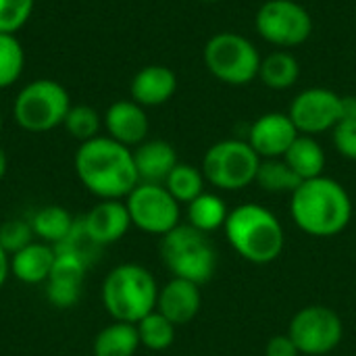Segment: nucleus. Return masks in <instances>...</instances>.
I'll list each match as a JSON object with an SVG mask.
<instances>
[{
  "mask_svg": "<svg viewBox=\"0 0 356 356\" xmlns=\"http://www.w3.org/2000/svg\"><path fill=\"white\" fill-rule=\"evenodd\" d=\"M73 167L81 186L100 200H123L140 184L134 150L108 136L79 144Z\"/></svg>",
  "mask_w": 356,
  "mask_h": 356,
  "instance_id": "obj_1",
  "label": "nucleus"
},
{
  "mask_svg": "<svg viewBox=\"0 0 356 356\" xmlns=\"http://www.w3.org/2000/svg\"><path fill=\"white\" fill-rule=\"evenodd\" d=\"M290 213L300 232L315 238H332L348 227L353 200L340 181L319 175L302 181L290 194Z\"/></svg>",
  "mask_w": 356,
  "mask_h": 356,
  "instance_id": "obj_2",
  "label": "nucleus"
},
{
  "mask_svg": "<svg viewBox=\"0 0 356 356\" xmlns=\"http://www.w3.org/2000/svg\"><path fill=\"white\" fill-rule=\"evenodd\" d=\"M223 229L229 246L252 265H269L284 252L286 236L280 219L257 202L229 211Z\"/></svg>",
  "mask_w": 356,
  "mask_h": 356,
  "instance_id": "obj_3",
  "label": "nucleus"
},
{
  "mask_svg": "<svg viewBox=\"0 0 356 356\" xmlns=\"http://www.w3.org/2000/svg\"><path fill=\"white\" fill-rule=\"evenodd\" d=\"M159 286L154 275L136 263L111 269L102 282V305L113 321L138 323L156 311Z\"/></svg>",
  "mask_w": 356,
  "mask_h": 356,
  "instance_id": "obj_4",
  "label": "nucleus"
},
{
  "mask_svg": "<svg viewBox=\"0 0 356 356\" xmlns=\"http://www.w3.org/2000/svg\"><path fill=\"white\" fill-rule=\"evenodd\" d=\"M202 234L188 223H179L161 240V259L169 273L179 280L204 286L217 269V250Z\"/></svg>",
  "mask_w": 356,
  "mask_h": 356,
  "instance_id": "obj_5",
  "label": "nucleus"
},
{
  "mask_svg": "<svg viewBox=\"0 0 356 356\" xmlns=\"http://www.w3.org/2000/svg\"><path fill=\"white\" fill-rule=\"evenodd\" d=\"M202 56L209 73L221 83L248 86L259 79L263 56L248 38L236 31L215 33L207 42Z\"/></svg>",
  "mask_w": 356,
  "mask_h": 356,
  "instance_id": "obj_6",
  "label": "nucleus"
},
{
  "mask_svg": "<svg viewBox=\"0 0 356 356\" xmlns=\"http://www.w3.org/2000/svg\"><path fill=\"white\" fill-rule=\"evenodd\" d=\"M71 98L65 86L54 79H33L19 90L13 102V115L21 129L44 134L65 123Z\"/></svg>",
  "mask_w": 356,
  "mask_h": 356,
  "instance_id": "obj_7",
  "label": "nucleus"
},
{
  "mask_svg": "<svg viewBox=\"0 0 356 356\" xmlns=\"http://www.w3.org/2000/svg\"><path fill=\"white\" fill-rule=\"evenodd\" d=\"M261 156L246 140L229 138L215 142L202 159V175L217 190L236 192L248 188L257 179Z\"/></svg>",
  "mask_w": 356,
  "mask_h": 356,
  "instance_id": "obj_8",
  "label": "nucleus"
},
{
  "mask_svg": "<svg viewBox=\"0 0 356 356\" xmlns=\"http://www.w3.org/2000/svg\"><path fill=\"white\" fill-rule=\"evenodd\" d=\"M254 27L267 44L290 50L311 38L313 17L296 0H267L257 10Z\"/></svg>",
  "mask_w": 356,
  "mask_h": 356,
  "instance_id": "obj_9",
  "label": "nucleus"
},
{
  "mask_svg": "<svg viewBox=\"0 0 356 356\" xmlns=\"http://www.w3.org/2000/svg\"><path fill=\"white\" fill-rule=\"evenodd\" d=\"M288 336L300 350V355L321 356L336 350L344 338L342 317L323 305H311L300 309L288 327Z\"/></svg>",
  "mask_w": 356,
  "mask_h": 356,
  "instance_id": "obj_10",
  "label": "nucleus"
},
{
  "mask_svg": "<svg viewBox=\"0 0 356 356\" xmlns=\"http://www.w3.org/2000/svg\"><path fill=\"white\" fill-rule=\"evenodd\" d=\"M131 225L152 234L165 236L179 225V202L169 194L163 184H138L125 198Z\"/></svg>",
  "mask_w": 356,
  "mask_h": 356,
  "instance_id": "obj_11",
  "label": "nucleus"
},
{
  "mask_svg": "<svg viewBox=\"0 0 356 356\" xmlns=\"http://www.w3.org/2000/svg\"><path fill=\"white\" fill-rule=\"evenodd\" d=\"M342 96L330 88H307L294 96L290 102V119L302 136H319L323 131H332L340 119Z\"/></svg>",
  "mask_w": 356,
  "mask_h": 356,
  "instance_id": "obj_12",
  "label": "nucleus"
},
{
  "mask_svg": "<svg viewBox=\"0 0 356 356\" xmlns=\"http://www.w3.org/2000/svg\"><path fill=\"white\" fill-rule=\"evenodd\" d=\"M56 259L46 280V298L56 309H71L81 298V288L86 280V269L90 259L69 244L54 246Z\"/></svg>",
  "mask_w": 356,
  "mask_h": 356,
  "instance_id": "obj_13",
  "label": "nucleus"
},
{
  "mask_svg": "<svg viewBox=\"0 0 356 356\" xmlns=\"http://www.w3.org/2000/svg\"><path fill=\"white\" fill-rule=\"evenodd\" d=\"M298 129L288 113H265L248 127L246 142L261 159H282L298 138Z\"/></svg>",
  "mask_w": 356,
  "mask_h": 356,
  "instance_id": "obj_14",
  "label": "nucleus"
},
{
  "mask_svg": "<svg viewBox=\"0 0 356 356\" xmlns=\"http://www.w3.org/2000/svg\"><path fill=\"white\" fill-rule=\"evenodd\" d=\"M79 221L83 234L98 248L119 242L131 227V217L125 200H100Z\"/></svg>",
  "mask_w": 356,
  "mask_h": 356,
  "instance_id": "obj_15",
  "label": "nucleus"
},
{
  "mask_svg": "<svg viewBox=\"0 0 356 356\" xmlns=\"http://www.w3.org/2000/svg\"><path fill=\"white\" fill-rule=\"evenodd\" d=\"M102 123L106 127V136L127 148H136L144 140H148L150 121L146 108L134 102L131 98L113 102L106 108Z\"/></svg>",
  "mask_w": 356,
  "mask_h": 356,
  "instance_id": "obj_16",
  "label": "nucleus"
},
{
  "mask_svg": "<svg viewBox=\"0 0 356 356\" xmlns=\"http://www.w3.org/2000/svg\"><path fill=\"white\" fill-rule=\"evenodd\" d=\"M200 305H202L200 286L194 282L173 277L163 288H159L156 311L165 315L175 327L190 323L198 315Z\"/></svg>",
  "mask_w": 356,
  "mask_h": 356,
  "instance_id": "obj_17",
  "label": "nucleus"
},
{
  "mask_svg": "<svg viewBox=\"0 0 356 356\" xmlns=\"http://www.w3.org/2000/svg\"><path fill=\"white\" fill-rule=\"evenodd\" d=\"M175 92H177V75L173 69H169L165 65L142 67L129 83L131 100L144 108L161 106V104L169 102Z\"/></svg>",
  "mask_w": 356,
  "mask_h": 356,
  "instance_id": "obj_18",
  "label": "nucleus"
},
{
  "mask_svg": "<svg viewBox=\"0 0 356 356\" xmlns=\"http://www.w3.org/2000/svg\"><path fill=\"white\" fill-rule=\"evenodd\" d=\"M134 163L142 184H165L179 161L173 144L167 140H144L134 148Z\"/></svg>",
  "mask_w": 356,
  "mask_h": 356,
  "instance_id": "obj_19",
  "label": "nucleus"
},
{
  "mask_svg": "<svg viewBox=\"0 0 356 356\" xmlns=\"http://www.w3.org/2000/svg\"><path fill=\"white\" fill-rule=\"evenodd\" d=\"M54 246L33 240L31 244H27L10 257V275H15L21 284L27 286L46 284L54 267Z\"/></svg>",
  "mask_w": 356,
  "mask_h": 356,
  "instance_id": "obj_20",
  "label": "nucleus"
},
{
  "mask_svg": "<svg viewBox=\"0 0 356 356\" xmlns=\"http://www.w3.org/2000/svg\"><path fill=\"white\" fill-rule=\"evenodd\" d=\"M29 223H31L33 236L40 242L58 246L73 234L77 219H73V215L67 209H63L58 204H50V207H42L40 211H35L31 215Z\"/></svg>",
  "mask_w": 356,
  "mask_h": 356,
  "instance_id": "obj_21",
  "label": "nucleus"
},
{
  "mask_svg": "<svg viewBox=\"0 0 356 356\" xmlns=\"http://www.w3.org/2000/svg\"><path fill=\"white\" fill-rule=\"evenodd\" d=\"M282 159L302 181L323 175L325 169V150L313 136L300 134Z\"/></svg>",
  "mask_w": 356,
  "mask_h": 356,
  "instance_id": "obj_22",
  "label": "nucleus"
},
{
  "mask_svg": "<svg viewBox=\"0 0 356 356\" xmlns=\"http://www.w3.org/2000/svg\"><path fill=\"white\" fill-rule=\"evenodd\" d=\"M300 77L298 58L290 50H273L261 58L259 79L269 90H290Z\"/></svg>",
  "mask_w": 356,
  "mask_h": 356,
  "instance_id": "obj_23",
  "label": "nucleus"
},
{
  "mask_svg": "<svg viewBox=\"0 0 356 356\" xmlns=\"http://www.w3.org/2000/svg\"><path fill=\"white\" fill-rule=\"evenodd\" d=\"M140 348L138 327L134 323L115 321L100 330L94 338V356H134Z\"/></svg>",
  "mask_w": 356,
  "mask_h": 356,
  "instance_id": "obj_24",
  "label": "nucleus"
},
{
  "mask_svg": "<svg viewBox=\"0 0 356 356\" xmlns=\"http://www.w3.org/2000/svg\"><path fill=\"white\" fill-rule=\"evenodd\" d=\"M227 215L229 211L225 200L213 192H202L196 200L188 204V225L202 234L221 229L227 221Z\"/></svg>",
  "mask_w": 356,
  "mask_h": 356,
  "instance_id": "obj_25",
  "label": "nucleus"
},
{
  "mask_svg": "<svg viewBox=\"0 0 356 356\" xmlns=\"http://www.w3.org/2000/svg\"><path fill=\"white\" fill-rule=\"evenodd\" d=\"M254 184L271 194H292L302 184V179L284 159H261Z\"/></svg>",
  "mask_w": 356,
  "mask_h": 356,
  "instance_id": "obj_26",
  "label": "nucleus"
},
{
  "mask_svg": "<svg viewBox=\"0 0 356 356\" xmlns=\"http://www.w3.org/2000/svg\"><path fill=\"white\" fill-rule=\"evenodd\" d=\"M204 184L207 179L202 175V169L186 163H177L163 186L179 204H190L204 192Z\"/></svg>",
  "mask_w": 356,
  "mask_h": 356,
  "instance_id": "obj_27",
  "label": "nucleus"
},
{
  "mask_svg": "<svg viewBox=\"0 0 356 356\" xmlns=\"http://www.w3.org/2000/svg\"><path fill=\"white\" fill-rule=\"evenodd\" d=\"M136 327L140 336V346L154 350V353L167 350L175 340V325L159 311H152L150 315H146L142 321L136 323Z\"/></svg>",
  "mask_w": 356,
  "mask_h": 356,
  "instance_id": "obj_28",
  "label": "nucleus"
},
{
  "mask_svg": "<svg viewBox=\"0 0 356 356\" xmlns=\"http://www.w3.org/2000/svg\"><path fill=\"white\" fill-rule=\"evenodd\" d=\"M25 50L15 33H0V90L10 88L23 73Z\"/></svg>",
  "mask_w": 356,
  "mask_h": 356,
  "instance_id": "obj_29",
  "label": "nucleus"
},
{
  "mask_svg": "<svg viewBox=\"0 0 356 356\" xmlns=\"http://www.w3.org/2000/svg\"><path fill=\"white\" fill-rule=\"evenodd\" d=\"M63 125L71 138H75V140H79V144H83V142L100 136L98 131H100L102 119H100L98 111L90 104H75V106L71 104Z\"/></svg>",
  "mask_w": 356,
  "mask_h": 356,
  "instance_id": "obj_30",
  "label": "nucleus"
},
{
  "mask_svg": "<svg viewBox=\"0 0 356 356\" xmlns=\"http://www.w3.org/2000/svg\"><path fill=\"white\" fill-rule=\"evenodd\" d=\"M35 0H0V33L19 31L31 17Z\"/></svg>",
  "mask_w": 356,
  "mask_h": 356,
  "instance_id": "obj_31",
  "label": "nucleus"
},
{
  "mask_svg": "<svg viewBox=\"0 0 356 356\" xmlns=\"http://www.w3.org/2000/svg\"><path fill=\"white\" fill-rule=\"evenodd\" d=\"M33 232L31 223L25 219H8L0 225V246L13 257L21 248L33 242Z\"/></svg>",
  "mask_w": 356,
  "mask_h": 356,
  "instance_id": "obj_32",
  "label": "nucleus"
},
{
  "mask_svg": "<svg viewBox=\"0 0 356 356\" xmlns=\"http://www.w3.org/2000/svg\"><path fill=\"white\" fill-rule=\"evenodd\" d=\"M332 140L344 159L356 161V119H342L332 129Z\"/></svg>",
  "mask_w": 356,
  "mask_h": 356,
  "instance_id": "obj_33",
  "label": "nucleus"
},
{
  "mask_svg": "<svg viewBox=\"0 0 356 356\" xmlns=\"http://www.w3.org/2000/svg\"><path fill=\"white\" fill-rule=\"evenodd\" d=\"M265 356H300V350L288 334H280L269 338L265 346Z\"/></svg>",
  "mask_w": 356,
  "mask_h": 356,
  "instance_id": "obj_34",
  "label": "nucleus"
},
{
  "mask_svg": "<svg viewBox=\"0 0 356 356\" xmlns=\"http://www.w3.org/2000/svg\"><path fill=\"white\" fill-rule=\"evenodd\" d=\"M340 108H342V119H356V96H342Z\"/></svg>",
  "mask_w": 356,
  "mask_h": 356,
  "instance_id": "obj_35",
  "label": "nucleus"
},
{
  "mask_svg": "<svg viewBox=\"0 0 356 356\" xmlns=\"http://www.w3.org/2000/svg\"><path fill=\"white\" fill-rule=\"evenodd\" d=\"M8 275H10V254L0 246V288L6 284Z\"/></svg>",
  "mask_w": 356,
  "mask_h": 356,
  "instance_id": "obj_36",
  "label": "nucleus"
},
{
  "mask_svg": "<svg viewBox=\"0 0 356 356\" xmlns=\"http://www.w3.org/2000/svg\"><path fill=\"white\" fill-rule=\"evenodd\" d=\"M6 167H8V161H6V152L0 148V181L4 179V175H6Z\"/></svg>",
  "mask_w": 356,
  "mask_h": 356,
  "instance_id": "obj_37",
  "label": "nucleus"
},
{
  "mask_svg": "<svg viewBox=\"0 0 356 356\" xmlns=\"http://www.w3.org/2000/svg\"><path fill=\"white\" fill-rule=\"evenodd\" d=\"M0 131H2V111H0Z\"/></svg>",
  "mask_w": 356,
  "mask_h": 356,
  "instance_id": "obj_38",
  "label": "nucleus"
},
{
  "mask_svg": "<svg viewBox=\"0 0 356 356\" xmlns=\"http://www.w3.org/2000/svg\"><path fill=\"white\" fill-rule=\"evenodd\" d=\"M202 2H219V0H202Z\"/></svg>",
  "mask_w": 356,
  "mask_h": 356,
  "instance_id": "obj_39",
  "label": "nucleus"
}]
</instances>
